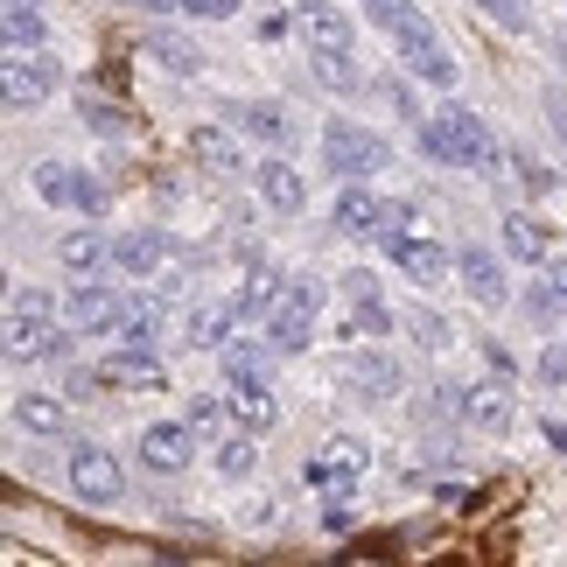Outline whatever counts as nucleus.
I'll list each match as a JSON object with an SVG mask.
<instances>
[{"label": "nucleus", "instance_id": "obj_44", "mask_svg": "<svg viewBox=\"0 0 567 567\" xmlns=\"http://www.w3.org/2000/svg\"><path fill=\"white\" fill-rule=\"evenodd\" d=\"M84 126H99V134H126V120H120V113H105L99 99H84Z\"/></svg>", "mask_w": 567, "mask_h": 567}, {"label": "nucleus", "instance_id": "obj_18", "mask_svg": "<svg viewBox=\"0 0 567 567\" xmlns=\"http://www.w3.org/2000/svg\"><path fill=\"white\" fill-rule=\"evenodd\" d=\"M259 196H267L274 217H301V210H309V183H301L288 162H259Z\"/></svg>", "mask_w": 567, "mask_h": 567}, {"label": "nucleus", "instance_id": "obj_28", "mask_svg": "<svg viewBox=\"0 0 567 567\" xmlns=\"http://www.w3.org/2000/svg\"><path fill=\"white\" fill-rule=\"evenodd\" d=\"M120 343H141V351H155V337H162V301H126V316H120Z\"/></svg>", "mask_w": 567, "mask_h": 567}, {"label": "nucleus", "instance_id": "obj_13", "mask_svg": "<svg viewBox=\"0 0 567 567\" xmlns=\"http://www.w3.org/2000/svg\"><path fill=\"white\" fill-rule=\"evenodd\" d=\"M63 309H71V322L78 330H120V316H126V301L113 295V288H92V274L78 280L71 295H63Z\"/></svg>", "mask_w": 567, "mask_h": 567}, {"label": "nucleus", "instance_id": "obj_37", "mask_svg": "<svg viewBox=\"0 0 567 567\" xmlns=\"http://www.w3.org/2000/svg\"><path fill=\"white\" fill-rule=\"evenodd\" d=\"M196 162H210V168H238V147L217 134V126H196Z\"/></svg>", "mask_w": 567, "mask_h": 567}, {"label": "nucleus", "instance_id": "obj_27", "mask_svg": "<svg viewBox=\"0 0 567 567\" xmlns=\"http://www.w3.org/2000/svg\"><path fill=\"white\" fill-rule=\"evenodd\" d=\"M231 126H238V134H252V141H267V147L288 141V120H280L274 105H252V99H238V105H231Z\"/></svg>", "mask_w": 567, "mask_h": 567}, {"label": "nucleus", "instance_id": "obj_48", "mask_svg": "<svg viewBox=\"0 0 567 567\" xmlns=\"http://www.w3.org/2000/svg\"><path fill=\"white\" fill-rule=\"evenodd\" d=\"M134 8H147V14H162V8H176V0H134Z\"/></svg>", "mask_w": 567, "mask_h": 567}, {"label": "nucleus", "instance_id": "obj_7", "mask_svg": "<svg viewBox=\"0 0 567 567\" xmlns=\"http://www.w3.org/2000/svg\"><path fill=\"white\" fill-rule=\"evenodd\" d=\"M189 463H196V427H189V421H155V427H141V470L183 476Z\"/></svg>", "mask_w": 567, "mask_h": 567}, {"label": "nucleus", "instance_id": "obj_1", "mask_svg": "<svg viewBox=\"0 0 567 567\" xmlns=\"http://www.w3.org/2000/svg\"><path fill=\"white\" fill-rule=\"evenodd\" d=\"M63 343H71V337L50 330V295L14 288V295H8V351H14V358H56Z\"/></svg>", "mask_w": 567, "mask_h": 567}, {"label": "nucleus", "instance_id": "obj_5", "mask_svg": "<svg viewBox=\"0 0 567 567\" xmlns=\"http://www.w3.org/2000/svg\"><path fill=\"white\" fill-rule=\"evenodd\" d=\"M364 470H372V449H364V442H330L322 455H309V470H301V476H309L316 497H351Z\"/></svg>", "mask_w": 567, "mask_h": 567}, {"label": "nucleus", "instance_id": "obj_16", "mask_svg": "<svg viewBox=\"0 0 567 567\" xmlns=\"http://www.w3.org/2000/svg\"><path fill=\"white\" fill-rule=\"evenodd\" d=\"M99 379H113V385H126V392H134V385H147V392H162V385H168V372H162V358H155V351H141V343H126V351H113V358L99 364Z\"/></svg>", "mask_w": 567, "mask_h": 567}, {"label": "nucleus", "instance_id": "obj_38", "mask_svg": "<svg viewBox=\"0 0 567 567\" xmlns=\"http://www.w3.org/2000/svg\"><path fill=\"white\" fill-rule=\"evenodd\" d=\"M309 63H316L322 84H337V92H351V84H358V63H351V56H316V50H309Z\"/></svg>", "mask_w": 567, "mask_h": 567}, {"label": "nucleus", "instance_id": "obj_29", "mask_svg": "<svg viewBox=\"0 0 567 567\" xmlns=\"http://www.w3.org/2000/svg\"><path fill=\"white\" fill-rule=\"evenodd\" d=\"M29 183H35V196H42V204H71V196H78V168H63V162H35L29 168Z\"/></svg>", "mask_w": 567, "mask_h": 567}, {"label": "nucleus", "instance_id": "obj_23", "mask_svg": "<svg viewBox=\"0 0 567 567\" xmlns=\"http://www.w3.org/2000/svg\"><path fill=\"white\" fill-rule=\"evenodd\" d=\"M162 252H168L162 231H126V238H113V267H120V274H155Z\"/></svg>", "mask_w": 567, "mask_h": 567}, {"label": "nucleus", "instance_id": "obj_15", "mask_svg": "<svg viewBox=\"0 0 567 567\" xmlns=\"http://www.w3.org/2000/svg\"><path fill=\"white\" fill-rule=\"evenodd\" d=\"M526 316H533V330L567 322V259H547V274L526 288Z\"/></svg>", "mask_w": 567, "mask_h": 567}, {"label": "nucleus", "instance_id": "obj_2", "mask_svg": "<svg viewBox=\"0 0 567 567\" xmlns=\"http://www.w3.org/2000/svg\"><path fill=\"white\" fill-rule=\"evenodd\" d=\"M322 162L358 183V176H379V168L392 162V147L372 134V126H358V120H330L322 126Z\"/></svg>", "mask_w": 567, "mask_h": 567}, {"label": "nucleus", "instance_id": "obj_25", "mask_svg": "<svg viewBox=\"0 0 567 567\" xmlns=\"http://www.w3.org/2000/svg\"><path fill=\"white\" fill-rule=\"evenodd\" d=\"M351 392H364V400H392V392H400V364H392L385 351H364L351 364Z\"/></svg>", "mask_w": 567, "mask_h": 567}, {"label": "nucleus", "instance_id": "obj_35", "mask_svg": "<svg viewBox=\"0 0 567 567\" xmlns=\"http://www.w3.org/2000/svg\"><path fill=\"white\" fill-rule=\"evenodd\" d=\"M8 50H42V14L35 8H8Z\"/></svg>", "mask_w": 567, "mask_h": 567}, {"label": "nucleus", "instance_id": "obj_30", "mask_svg": "<svg viewBox=\"0 0 567 567\" xmlns=\"http://www.w3.org/2000/svg\"><path fill=\"white\" fill-rule=\"evenodd\" d=\"M505 246H512V259H526V267H539V252H547V231L533 225V217H505Z\"/></svg>", "mask_w": 567, "mask_h": 567}, {"label": "nucleus", "instance_id": "obj_31", "mask_svg": "<svg viewBox=\"0 0 567 567\" xmlns=\"http://www.w3.org/2000/svg\"><path fill=\"white\" fill-rule=\"evenodd\" d=\"M252 463H259V434H252V427H238V442L217 449V470H225L231 484H238V476H252Z\"/></svg>", "mask_w": 567, "mask_h": 567}, {"label": "nucleus", "instance_id": "obj_19", "mask_svg": "<svg viewBox=\"0 0 567 567\" xmlns=\"http://www.w3.org/2000/svg\"><path fill=\"white\" fill-rule=\"evenodd\" d=\"M14 427H21V434H42V442H56V434L71 427V406L50 400V392H21V400H14Z\"/></svg>", "mask_w": 567, "mask_h": 567}, {"label": "nucleus", "instance_id": "obj_47", "mask_svg": "<svg viewBox=\"0 0 567 567\" xmlns=\"http://www.w3.org/2000/svg\"><path fill=\"white\" fill-rule=\"evenodd\" d=\"M547 105H554V126H560V134H567V92H554Z\"/></svg>", "mask_w": 567, "mask_h": 567}, {"label": "nucleus", "instance_id": "obj_42", "mask_svg": "<svg viewBox=\"0 0 567 567\" xmlns=\"http://www.w3.org/2000/svg\"><path fill=\"white\" fill-rule=\"evenodd\" d=\"M71 210L99 217V210H105V183H99V176H78V196H71Z\"/></svg>", "mask_w": 567, "mask_h": 567}, {"label": "nucleus", "instance_id": "obj_9", "mask_svg": "<svg viewBox=\"0 0 567 567\" xmlns=\"http://www.w3.org/2000/svg\"><path fill=\"white\" fill-rule=\"evenodd\" d=\"M71 491L84 497V505H120L126 476H120V463H113L99 442H78V449H71Z\"/></svg>", "mask_w": 567, "mask_h": 567}, {"label": "nucleus", "instance_id": "obj_26", "mask_svg": "<svg viewBox=\"0 0 567 567\" xmlns=\"http://www.w3.org/2000/svg\"><path fill=\"white\" fill-rule=\"evenodd\" d=\"M147 56H155L162 71H176V78H196V71H204V50H196L189 35H168V29L147 35Z\"/></svg>", "mask_w": 567, "mask_h": 567}, {"label": "nucleus", "instance_id": "obj_21", "mask_svg": "<svg viewBox=\"0 0 567 567\" xmlns=\"http://www.w3.org/2000/svg\"><path fill=\"white\" fill-rule=\"evenodd\" d=\"M463 421L484 427V434H512V400H505V385H470V392H463Z\"/></svg>", "mask_w": 567, "mask_h": 567}, {"label": "nucleus", "instance_id": "obj_33", "mask_svg": "<svg viewBox=\"0 0 567 567\" xmlns=\"http://www.w3.org/2000/svg\"><path fill=\"white\" fill-rule=\"evenodd\" d=\"M406 337L421 343V351H449V316H434V309H413V316H406Z\"/></svg>", "mask_w": 567, "mask_h": 567}, {"label": "nucleus", "instance_id": "obj_10", "mask_svg": "<svg viewBox=\"0 0 567 567\" xmlns=\"http://www.w3.org/2000/svg\"><path fill=\"white\" fill-rule=\"evenodd\" d=\"M385 252H392V267H400L406 280H421V288H434V280H449V274H455V252L442 246V238H421V231L385 238Z\"/></svg>", "mask_w": 567, "mask_h": 567}, {"label": "nucleus", "instance_id": "obj_46", "mask_svg": "<svg viewBox=\"0 0 567 567\" xmlns=\"http://www.w3.org/2000/svg\"><path fill=\"white\" fill-rule=\"evenodd\" d=\"M539 434H547V442H554V455H567V427H560V421H547Z\"/></svg>", "mask_w": 567, "mask_h": 567}, {"label": "nucleus", "instance_id": "obj_43", "mask_svg": "<svg viewBox=\"0 0 567 567\" xmlns=\"http://www.w3.org/2000/svg\"><path fill=\"white\" fill-rule=\"evenodd\" d=\"M539 379H547V385H567V337L539 351Z\"/></svg>", "mask_w": 567, "mask_h": 567}, {"label": "nucleus", "instance_id": "obj_49", "mask_svg": "<svg viewBox=\"0 0 567 567\" xmlns=\"http://www.w3.org/2000/svg\"><path fill=\"white\" fill-rule=\"evenodd\" d=\"M8 8H35V0H8Z\"/></svg>", "mask_w": 567, "mask_h": 567}, {"label": "nucleus", "instance_id": "obj_4", "mask_svg": "<svg viewBox=\"0 0 567 567\" xmlns=\"http://www.w3.org/2000/svg\"><path fill=\"white\" fill-rule=\"evenodd\" d=\"M316 309H322V280H288V301L267 316V351L280 358H295V351H309V337H316Z\"/></svg>", "mask_w": 567, "mask_h": 567}, {"label": "nucleus", "instance_id": "obj_45", "mask_svg": "<svg viewBox=\"0 0 567 567\" xmlns=\"http://www.w3.org/2000/svg\"><path fill=\"white\" fill-rule=\"evenodd\" d=\"M512 162H518V176H526V183H533V189H554V176H547V168H539V162H533V155H512Z\"/></svg>", "mask_w": 567, "mask_h": 567}, {"label": "nucleus", "instance_id": "obj_36", "mask_svg": "<svg viewBox=\"0 0 567 567\" xmlns=\"http://www.w3.org/2000/svg\"><path fill=\"white\" fill-rule=\"evenodd\" d=\"M385 322H392V316H385L379 295H351V337H379Z\"/></svg>", "mask_w": 567, "mask_h": 567}, {"label": "nucleus", "instance_id": "obj_20", "mask_svg": "<svg viewBox=\"0 0 567 567\" xmlns=\"http://www.w3.org/2000/svg\"><path fill=\"white\" fill-rule=\"evenodd\" d=\"M225 392H231V421L238 427H252V434H267L274 427V392L267 385H259V379H225Z\"/></svg>", "mask_w": 567, "mask_h": 567}, {"label": "nucleus", "instance_id": "obj_24", "mask_svg": "<svg viewBox=\"0 0 567 567\" xmlns=\"http://www.w3.org/2000/svg\"><path fill=\"white\" fill-rule=\"evenodd\" d=\"M413 141H421V155L427 162H442V168H463V134H455V120L449 113H434L413 126Z\"/></svg>", "mask_w": 567, "mask_h": 567}, {"label": "nucleus", "instance_id": "obj_3", "mask_svg": "<svg viewBox=\"0 0 567 567\" xmlns=\"http://www.w3.org/2000/svg\"><path fill=\"white\" fill-rule=\"evenodd\" d=\"M330 217H337V231H343V238H364V246H372V238H400V231H406L413 204H379L372 189H358V183H351V189L337 196V210H330Z\"/></svg>", "mask_w": 567, "mask_h": 567}, {"label": "nucleus", "instance_id": "obj_11", "mask_svg": "<svg viewBox=\"0 0 567 567\" xmlns=\"http://www.w3.org/2000/svg\"><path fill=\"white\" fill-rule=\"evenodd\" d=\"M392 50H400V63H406L413 78H427L434 92H449V84H455V63H449V50H442V42H434V29H427V21H413V29H400V35H392Z\"/></svg>", "mask_w": 567, "mask_h": 567}, {"label": "nucleus", "instance_id": "obj_8", "mask_svg": "<svg viewBox=\"0 0 567 567\" xmlns=\"http://www.w3.org/2000/svg\"><path fill=\"white\" fill-rule=\"evenodd\" d=\"M0 92H8L14 113H29V105H42L56 92V63L42 50H8V71H0Z\"/></svg>", "mask_w": 567, "mask_h": 567}, {"label": "nucleus", "instance_id": "obj_14", "mask_svg": "<svg viewBox=\"0 0 567 567\" xmlns=\"http://www.w3.org/2000/svg\"><path fill=\"white\" fill-rule=\"evenodd\" d=\"M280 301H288V280H280L274 267H252L246 280H238V295H231V309H238V322H267Z\"/></svg>", "mask_w": 567, "mask_h": 567}, {"label": "nucleus", "instance_id": "obj_32", "mask_svg": "<svg viewBox=\"0 0 567 567\" xmlns=\"http://www.w3.org/2000/svg\"><path fill=\"white\" fill-rule=\"evenodd\" d=\"M225 413H231V392H196L183 421H189L196 434H217V427H225Z\"/></svg>", "mask_w": 567, "mask_h": 567}, {"label": "nucleus", "instance_id": "obj_12", "mask_svg": "<svg viewBox=\"0 0 567 567\" xmlns=\"http://www.w3.org/2000/svg\"><path fill=\"white\" fill-rule=\"evenodd\" d=\"M455 280H463V295L476 301V309H505V295H512V280H505V267H497V252H484V246L455 252Z\"/></svg>", "mask_w": 567, "mask_h": 567}, {"label": "nucleus", "instance_id": "obj_6", "mask_svg": "<svg viewBox=\"0 0 567 567\" xmlns=\"http://www.w3.org/2000/svg\"><path fill=\"white\" fill-rule=\"evenodd\" d=\"M295 29L309 35V50H316V56H351V50H358L351 14L330 8V0H295Z\"/></svg>", "mask_w": 567, "mask_h": 567}, {"label": "nucleus", "instance_id": "obj_34", "mask_svg": "<svg viewBox=\"0 0 567 567\" xmlns=\"http://www.w3.org/2000/svg\"><path fill=\"white\" fill-rule=\"evenodd\" d=\"M364 14H372L385 35H400V29H413V21H421V8H413V0H364Z\"/></svg>", "mask_w": 567, "mask_h": 567}, {"label": "nucleus", "instance_id": "obj_22", "mask_svg": "<svg viewBox=\"0 0 567 567\" xmlns=\"http://www.w3.org/2000/svg\"><path fill=\"white\" fill-rule=\"evenodd\" d=\"M56 259L71 274H105V267H113V246H105L99 231H63L56 238Z\"/></svg>", "mask_w": 567, "mask_h": 567}, {"label": "nucleus", "instance_id": "obj_41", "mask_svg": "<svg viewBox=\"0 0 567 567\" xmlns=\"http://www.w3.org/2000/svg\"><path fill=\"white\" fill-rule=\"evenodd\" d=\"M217 358H225V379H252L259 372V351H252V343H225Z\"/></svg>", "mask_w": 567, "mask_h": 567}, {"label": "nucleus", "instance_id": "obj_17", "mask_svg": "<svg viewBox=\"0 0 567 567\" xmlns=\"http://www.w3.org/2000/svg\"><path fill=\"white\" fill-rule=\"evenodd\" d=\"M231 322H238L231 301H196L189 322H183V343H189V351H225V343H231Z\"/></svg>", "mask_w": 567, "mask_h": 567}, {"label": "nucleus", "instance_id": "obj_39", "mask_svg": "<svg viewBox=\"0 0 567 567\" xmlns=\"http://www.w3.org/2000/svg\"><path fill=\"white\" fill-rule=\"evenodd\" d=\"M476 8H484L497 29H533V14H526V0H476Z\"/></svg>", "mask_w": 567, "mask_h": 567}, {"label": "nucleus", "instance_id": "obj_40", "mask_svg": "<svg viewBox=\"0 0 567 567\" xmlns=\"http://www.w3.org/2000/svg\"><path fill=\"white\" fill-rule=\"evenodd\" d=\"M176 8H183L189 21H231L238 8H246V0H176Z\"/></svg>", "mask_w": 567, "mask_h": 567}]
</instances>
